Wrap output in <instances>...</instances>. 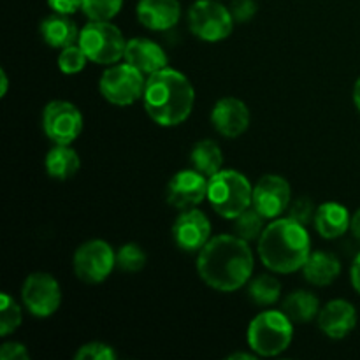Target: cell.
<instances>
[{"label":"cell","instance_id":"31","mask_svg":"<svg viewBox=\"0 0 360 360\" xmlns=\"http://www.w3.org/2000/svg\"><path fill=\"white\" fill-rule=\"evenodd\" d=\"M316 210H319V206H315V202L309 197H299V199L292 200L290 206H288V218L308 227L309 224L315 221Z\"/></svg>","mask_w":360,"mask_h":360},{"label":"cell","instance_id":"29","mask_svg":"<svg viewBox=\"0 0 360 360\" xmlns=\"http://www.w3.org/2000/svg\"><path fill=\"white\" fill-rule=\"evenodd\" d=\"M146 253L136 243H127L116 252V267L123 273H137L146 266Z\"/></svg>","mask_w":360,"mask_h":360},{"label":"cell","instance_id":"20","mask_svg":"<svg viewBox=\"0 0 360 360\" xmlns=\"http://www.w3.org/2000/svg\"><path fill=\"white\" fill-rule=\"evenodd\" d=\"M79 28L65 14L53 13L46 16L39 25V34L42 41L55 49H63L70 44H76L79 39Z\"/></svg>","mask_w":360,"mask_h":360},{"label":"cell","instance_id":"23","mask_svg":"<svg viewBox=\"0 0 360 360\" xmlns=\"http://www.w3.org/2000/svg\"><path fill=\"white\" fill-rule=\"evenodd\" d=\"M190 164H192V167L195 171H199L206 178L218 174L224 169V153H221V148L213 139L199 141L192 148Z\"/></svg>","mask_w":360,"mask_h":360},{"label":"cell","instance_id":"36","mask_svg":"<svg viewBox=\"0 0 360 360\" xmlns=\"http://www.w3.org/2000/svg\"><path fill=\"white\" fill-rule=\"evenodd\" d=\"M350 281H352V287H354V290L360 295V252L355 255L354 262H352Z\"/></svg>","mask_w":360,"mask_h":360},{"label":"cell","instance_id":"6","mask_svg":"<svg viewBox=\"0 0 360 360\" xmlns=\"http://www.w3.org/2000/svg\"><path fill=\"white\" fill-rule=\"evenodd\" d=\"M77 44L90 62L98 65H112L125 56L127 39L111 21H88L81 28Z\"/></svg>","mask_w":360,"mask_h":360},{"label":"cell","instance_id":"3","mask_svg":"<svg viewBox=\"0 0 360 360\" xmlns=\"http://www.w3.org/2000/svg\"><path fill=\"white\" fill-rule=\"evenodd\" d=\"M311 253V238L304 225L292 218H274L259 238V257L276 274L301 271Z\"/></svg>","mask_w":360,"mask_h":360},{"label":"cell","instance_id":"19","mask_svg":"<svg viewBox=\"0 0 360 360\" xmlns=\"http://www.w3.org/2000/svg\"><path fill=\"white\" fill-rule=\"evenodd\" d=\"M352 214L347 210V206L340 202H329L320 204L315 214V231L322 236L323 239H338L341 236L347 234L350 231Z\"/></svg>","mask_w":360,"mask_h":360},{"label":"cell","instance_id":"24","mask_svg":"<svg viewBox=\"0 0 360 360\" xmlns=\"http://www.w3.org/2000/svg\"><path fill=\"white\" fill-rule=\"evenodd\" d=\"M281 309L294 323H308L320 313V301L313 292L295 290L283 299Z\"/></svg>","mask_w":360,"mask_h":360},{"label":"cell","instance_id":"35","mask_svg":"<svg viewBox=\"0 0 360 360\" xmlns=\"http://www.w3.org/2000/svg\"><path fill=\"white\" fill-rule=\"evenodd\" d=\"M48 6L53 13L65 14V16H72L74 13L81 11L83 0H48Z\"/></svg>","mask_w":360,"mask_h":360},{"label":"cell","instance_id":"30","mask_svg":"<svg viewBox=\"0 0 360 360\" xmlns=\"http://www.w3.org/2000/svg\"><path fill=\"white\" fill-rule=\"evenodd\" d=\"M88 62L90 60H88V56L84 55V51L81 49V46L77 42L63 48L58 55V69L63 74H67V76L79 74L86 67Z\"/></svg>","mask_w":360,"mask_h":360},{"label":"cell","instance_id":"21","mask_svg":"<svg viewBox=\"0 0 360 360\" xmlns=\"http://www.w3.org/2000/svg\"><path fill=\"white\" fill-rule=\"evenodd\" d=\"M302 276L315 287H327L341 274V262L334 253L311 252L302 266Z\"/></svg>","mask_w":360,"mask_h":360},{"label":"cell","instance_id":"16","mask_svg":"<svg viewBox=\"0 0 360 360\" xmlns=\"http://www.w3.org/2000/svg\"><path fill=\"white\" fill-rule=\"evenodd\" d=\"M357 309L347 299H333L320 309L316 322L330 340H345L357 327Z\"/></svg>","mask_w":360,"mask_h":360},{"label":"cell","instance_id":"12","mask_svg":"<svg viewBox=\"0 0 360 360\" xmlns=\"http://www.w3.org/2000/svg\"><path fill=\"white\" fill-rule=\"evenodd\" d=\"M292 202L290 183L280 174H266L253 186L252 206L266 220L280 218Z\"/></svg>","mask_w":360,"mask_h":360},{"label":"cell","instance_id":"14","mask_svg":"<svg viewBox=\"0 0 360 360\" xmlns=\"http://www.w3.org/2000/svg\"><path fill=\"white\" fill-rule=\"evenodd\" d=\"M172 239L181 252L199 253L211 239V221L197 207L179 211L172 225Z\"/></svg>","mask_w":360,"mask_h":360},{"label":"cell","instance_id":"39","mask_svg":"<svg viewBox=\"0 0 360 360\" xmlns=\"http://www.w3.org/2000/svg\"><path fill=\"white\" fill-rule=\"evenodd\" d=\"M354 104L357 108V111L360 112V76L359 79L355 81V86H354Z\"/></svg>","mask_w":360,"mask_h":360},{"label":"cell","instance_id":"5","mask_svg":"<svg viewBox=\"0 0 360 360\" xmlns=\"http://www.w3.org/2000/svg\"><path fill=\"white\" fill-rule=\"evenodd\" d=\"M207 200L220 217L234 220L253 204V186L243 172L221 169L210 178Z\"/></svg>","mask_w":360,"mask_h":360},{"label":"cell","instance_id":"4","mask_svg":"<svg viewBox=\"0 0 360 360\" xmlns=\"http://www.w3.org/2000/svg\"><path fill=\"white\" fill-rule=\"evenodd\" d=\"M294 340V322L283 309H266L250 322L246 341L260 357H276L290 347Z\"/></svg>","mask_w":360,"mask_h":360},{"label":"cell","instance_id":"8","mask_svg":"<svg viewBox=\"0 0 360 360\" xmlns=\"http://www.w3.org/2000/svg\"><path fill=\"white\" fill-rule=\"evenodd\" d=\"M144 86H146L144 74L127 62L112 63L102 72L101 81H98V90L102 97L109 104L118 105V108H127L143 98Z\"/></svg>","mask_w":360,"mask_h":360},{"label":"cell","instance_id":"37","mask_svg":"<svg viewBox=\"0 0 360 360\" xmlns=\"http://www.w3.org/2000/svg\"><path fill=\"white\" fill-rule=\"evenodd\" d=\"M350 231L354 234V238L360 243V207L352 214V224H350Z\"/></svg>","mask_w":360,"mask_h":360},{"label":"cell","instance_id":"26","mask_svg":"<svg viewBox=\"0 0 360 360\" xmlns=\"http://www.w3.org/2000/svg\"><path fill=\"white\" fill-rule=\"evenodd\" d=\"M266 229V218L259 213L253 206L243 211L238 218H234V234L245 241H259Z\"/></svg>","mask_w":360,"mask_h":360},{"label":"cell","instance_id":"22","mask_svg":"<svg viewBox=\"0 0 360 360\" xmlns=\"http://www.w3.org/2000/svg\"><path fill=\"white\" fill-rule=\"evenodd\" d=\"M44 167L49 178L56 181H67L79 171L81 158L70 148V144H55L46 155Z\"/></svg>","mask_w":360,"mask_h":360},{"label":"cell","instance_id":"7","mask_svg":"<svg viewBox=\"0 0 360 360\" xmlns=\"http://www.w3.org/2000/svg\"><path fill=\"white\" fill-rule=\"evenodd\" d=\"M234 16L220 0H195L188 9V28L204 42L225 41L234 30Z\"/></svg>","mask_w":360,"mask_h":360},{"label":"cell","instance_id":"10","mask_svg":"<svg viewBox=\"0 0 360 360\" xmlns=\"http://www.w3.org/2000/svg\"><path fill=\"white\" fill-rule=\"evenodd\" d=\"M21 301L28 313L37 319H48L62 304V288L49 273H32L21 285Z\"/></svg>","mask_w":360,"mask_h":360},{"label":"cell","instance_id":"2","mask_svg":"<svg viewBox=\"0 0 360 360\" xmlns=\"http://www.w3.org/2000/svg\"><path fill=\"white\" fill-rule=\"evenodd\" d=\"M143 104L157 125L171 129L185 123L192 115L195 90L185 74L165 67L148 76Z\"/></svg>","mask_w":360,"mask_h":360},{"label":"cell","instance_id":"1","mask_svg":"<svg viewBox=\"0 0 360 360\" xmlns=\"http://www.w3.org/2000/svg\"><path fill=\"white\" fill-rule=\"evenodd\" d=\"M255 257L250 243L236 234L211 238L197 253V273L213 290L232 294L252 280Z\"/></svg>","mask_w":360,"mask_h":360},{"label":"cell","instance_id":"33","mask_svg":"<svg viewBox=\"0 0 360 360\" xmlns=\"http://www.w3.org/2000/svg\"><path fill=\"white\" fill-rule=\"evenodd\" d=\"M229 9L234 16L236 23H248L250 20L255 18L259 6H257L255 0H234Z\"/></svg>","mask_w":360,"mask_h":360},{"label":"cell","instance_id":"34","mask_svg":"<svg viewBox=\"0 0 360 360\" xmlns=\"http://www.w3.org/2000/svg\"><path fill=\"white\" fill-rule=\"evenodd\" d=\"M0 359L2 360H28L30 354H28L27 347L20 341H7L0 348Z\"/></svg>","mask_w":360,"mask_h":360},{"label":"cell","instance_id":"18","mask_svg":"<svg viewBox=\"0 0 360 360\" xmlns=\"http://www.w3.org/2000/svg\"><path fill=\"white\" fill-rule=\"evenodd\" d=\"M123 60L141 70L144 76H151L157 70L169 67V56L165 49L158 42L146 37H134L127 41Z\"/></svg>","mask_w":360,"mask_h":360},{"label":"cell","instance_id":"28","mask_svg":"<svg viewBox=\"0 0 360 360\" xmlns=\"http://www.w3.org/2000/svg\"><path fill=\"white\" fill-rule=\"evenodd\" d=\"M122 7L123 0H83L81 11L90 21H111Z\"/></svg>","mask_w":360,"mask_h":360},{"label":"cell","instance_id":"25","mask_svg":"<svg viewBox=\"0 0 360 360\" xmlns=\"http://www.w3.org/2000/svg\"><path fill=\"white\" fill-rule=\"evenodd\" d=\"M281 281L273 274H259L248 281V297L260 308H271L281 297Z\"/></svg>","mask_w":360,"mask_h":360},{"label":"cell","instance_id":"11","mask_svg":"<svg viewBox=\"0 0 360 360\" xmlns=\"http://www.w3.org/2000/svg\"><path fill=\"white\" fill-rule=\"evenodd\" d=\"M83 127V115L69 101H51L42 111V129L55 144H72L81 136Z\"/></svg>","mask_w":360,"mask_h":360},{"label":"cell","instance_id":"9","mask_svg":"<svg viewBox=\"0 0 360 360\" xmlns=\"http://www.w3.org/2000/svg\"><path fill=\"white\" fill-rule=\"evenodd\" d=\"M72 267L77 280L88 285H98L108 280L116 267V252L104 239H90L77 246Z\"/></svg>","mask_w":360,"mask_h":360},{"label":"cell","instance_id":"17","mask_svg":"<svg viewBox=\"0 0 360 360\" xmlns=\"http://www.w3.org/2000/svg\"><path fill=\"white\" fill-rule=\"evenodd\" d=\"M136 14L139 23L148 30L165 32L179 23L181 4L179 0H139Z\"/></svg>","mask_w":360,"mask_h":360},{"label":"cell","instance_id":"38","mask_svg":"<svg viewBox=\"0 0 360 360\" xmlns=\"http://www.w3.org/2000/svg\"><path fill=\"white\" fill-rule=\"evenodd\" d=\"M7 88H9V77H7L6 69H0V97H6Z\"/></svg>","mask_w":360,"mask_h":360},{"label":"cell","instance_id":"27","mask_svg":"<svg viewBox=\"0 0 360 360\" xmlns=\"http://www.w3.org/2000/svg\"><path fill=\"white\" fill-rule=\"evenodd\" d=\"M23 322V313L13 295L2 292L0 295V336L6 338L13 334Z\"/></svg>","mask_w":360,"mask_h":360},{"label":"cell","instance_id":"40","mask_svg":"<svg viewBox=\"0 0 360 360\" xmlns=\"http://www.w3.org/2000/svg\"><path fill=\"white\" fill-rule=\"evenodd\" d=\"M255 352H252V354H245V352H236V354L229 355V359H246V360H252L255 359Z\"/></svg>","mask_w":360,"mask_h":360},{"label":"cell","instance_id":"13","mask_svg":"<svg viewBox=\"0 0 360 360\" xmlns=\"http://www.w3.org/2000/svg\"><path fill=\"white\" fill-rule=\"evenodd\" d=\"M210 178L195 169H183L176 172L167 185V202L174 210L185 211L197 207L207 199Z\"/></svg>","mask_w":360,"mask_h":360},{"label":"cell","instance_id":"15","mask_svg":"<svg viewBox=\"0 0 360 360\" xmlns=\"http://www.w3.org/2000/svg\"><path fill=\"white\" fill-rule=\"evenodd\" d=\"M252 115L241 98L224 97L211 109V125L225 139H238L248 130Z\"/></svg>","mask_w":360,"mask_h":360},{"label":"cell","instance_id":"32","mask_svg":"<svg viewBox=\"0 0 360 360\" xmlns=\"http://www.w3.org/2000/svg\"><path fill=\"white\" fill-rule=\"evenodd\" d=\"M118 354L115 348L102 341H91V343L81 345L79 350L76 352L74 359L76 360H115Z\"/></svg>","mask_w":360,"mask_h":360}]
</instances>
